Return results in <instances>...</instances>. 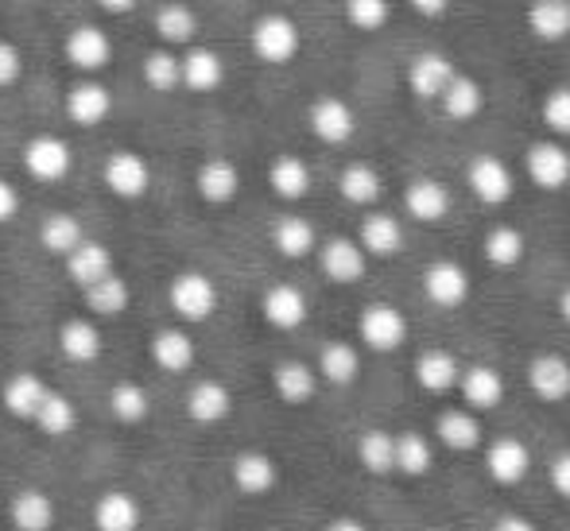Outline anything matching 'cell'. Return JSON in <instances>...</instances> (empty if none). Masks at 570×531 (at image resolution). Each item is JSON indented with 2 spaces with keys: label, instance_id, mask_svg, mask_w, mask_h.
<instances>
[{
  "label": "cell",
  "instance_id": "obj_1",
  "mask_svg": "<svg viewBox=\"0 0 570 531\" xmlns=\"http://www.w3.org/2000/svg\"><path fill=\"white\" fill-rule=\"evenodd\" d=\"M167 303H171L175 318L198 326V322L214 318L222 295H218V284H214L206 272L190 268V272H179V276L171 279V287H167Z\"/></svg>",
  "mask_w": 570,
  "mask_h": 531
},
{
  "label": "cell",
  "instance_id": "obj_2",
  "mask_svg": "<svg viewBox=\"0 0 570 531\" xmlns=\"http://www.w3.org/2000/svg\"><path fill=\"white\" fill-rule=\"evenodd\" d=\"M248 43H253L256 59L261 62H272V67H284V62H292L295 55H299V23L292 20V16L284 12H268L261 16V20L253 23V36H248Z\"/></svg>",
  "mask_w": 570,
  "mask_h": 531
},
{
  "label": "cell",
  "instance_id": "obj_3",
  "mask_svg": "<svg viewBox=\"0 0 570 531\" xmlns=\"http://www.w3.org/2000/svg\"><path fill=\"white\" fill-rule=\"evenodd\" d=\"M357 337L365 350L373 353H392L407 342V318L400 315L392 303H368L357 318Z\"/></svg>",
  "mask_w": 570,
  "mask_h": 531
},
{
  "label": "cell",
  "instance_id": "obj_4",
  "mask_svg": "<svg viewBox=\"0 0 570 531\" xmlns=\"http://www.w3.org/2000/svg\"><path fill=\"white\" fill-rule=\"evenodd\" d=\"M70 164H75V151L62 136H36V140L23 144V167L36 183L67 179Z\"/></svg>",
  "mask_w": 570,
  "mask_h": 531
},
{
  "label": "cell",
  "instance_id": "obj_5",
  "mask_svg": "<svg viewBox=\"0 0 570 531\" xmlns=\"http://www.w3.org/2000/svg\"><path fill=\"white\" fill-rule=\"evenodd\" d=\"M229 481L245 496H268L279 485V465L264 450H240L229 462Z\"/></svg>",
  "mask_w": 570,
  "mask_h": 531
},
{
  "label": "cell",
  "instance_id": "obj_6",
  "mask_svg": "<svg viewBox=\"0 0 570 531\" xmlns=\"http://www.w3.org/2000/svg\"><path fill=\"white\" fill-rule=\"evenodd\" d=\"M465 183L470 190L478 195V203L485 206H504L517 190V179H512L509 164L497 156H473L470 159V171H465Z\"/></svg>",
  "mask_w": 570,
  "mask_h": 531
},
{
  "label": "cell",
  "instance_id": "obj_7",
  "mask_svg": "<svg viewBox=\"0 0 570 531\" xmlns=\"http://www.w3.org/2000/svg\"><path fill=\"white\" fill-rule=\"evenodd\" d=\"M318 268H323V276L331 279V284L350 287V284H361V279H365L368 256L361 253L357 240L334 237V240H326V245L318 248Z\"/></svg>",
  "mask_w": 570,
  "mask_h": 531
},
{
  "label": "cell",
  "instance_id": "obj_8",
  "mask_svg": "<svg viewBox=\"0 0 570 531\" xmlns=\"http://www.w3.org/2000/svg\"><path fill=\"white\" fill-rule=\"evenodd\" d=\"M528 179L540 190H563L570 187V151L559 140H540L524 156Z\"/></svg>",
  "mask_w": 570,
  "mask_h": 531
},
{
  "label": "cell",
  "instance_id": "obj_9",
  "mask_svg": "<svg viewBox=\"0 0 570 531\" xmlns=\"http://www.w3.org/2000/svg\"><path fill=\"white\" fill-rule=\"evenodd\" d=\"M485 470L497 485H520L532 470V450H528L524 439H512V434L493 439L485 446Z\"/></svg>",
  "mask_w": 570,
  "mask_h": 531
},
{
  "label": "cell",
  "instance_id": "obj_10",
  "mask_svg": "<svg viewBox=\"0 0 570 531\" xmlns=\"http://www.w3.org/2000/svg\"><path fill=\"white\" fill-rule=\"evenodd\" d=\"M62 51H67L70 67L82 70V75L106 70L109 59H114V43H109V36L98 28V23H78V28L67 36V43H62Z\"/></svg>",
  "mask_w": 570,
  "mask_h": 531
},
{
  "label": "cell",
  "instance_id": "obj_11",
  "mask_svg": "<svg viewBox=\"0 0 570 531\" xmlns=\"http://www.w3.org/2000/svg\"><path fill=\"white\" fill-rule=\"evenodd\" d=\"M106 187L114 190L117 198H125V203L144 198V195H148V187H151L148 159L136 156V151H114V156L106 159Z\"/></svg>",
  "mask_w": 570,
  "mask_h": 531
},
{
  "label": "cell",
  "instance_id": "obj_12",
  "mask_svg": "<svg viewBox=\"0 0 570 531\" xmlns=\"http://www.w3.org/2000/svg\"><path fill=\"white\" fill-rule=\"evenodd\" d=\"M454 75H458L454 62L446 59L443 51H423V55H415L412 67H407V90L420 101H439Z\"/></svg>",
  "mask_w": 570,
  "mask_h": 531
},
{
  "label": "cell",
  "instance_id": "obj_13",
  "mask_svg": "<svg viewBox=\"0 0 570 531\" xmlns=\"http://www.w3.org/2000/svg\"><path fill=\"white\" fill-rule=\"evenodd\" d=\"M233 415V392L222 381H195L187 392V420L198 426H218Z\"/></svg>",
  "mask_w": 570,
  "mask_h": 531
},
{
  "label": "cell",
  "instance_id": "obj_14",
  "mask_svg": "<svg viewBox=\"0 0 570 531\" xmlns=\"http://www.w3.org/2000/svg\"><path fill=\"white\" fill-rule=\"evenodd\" d=\"M458 392L465 400V412H493L504 400V376L493 365H470L458 376Z\"/></svg>",
  "mask_w": 570,
  "mask_h": 531
},
{
  "label": "cell",
  "instance_id": "obj_15",
  "mask_svg": "<svg viewBox=\"0 0 570 531\" xmlns=\"http://www.w3.org/2000/svg\"><path fill=\"white\" fill-rule=\"evenodd\" d=\"M423 292H428V299L435 303V307L454 311L470 299V276H465L462 264L435 260L428 272H423Z\"/></svg>",
  "mask_w": 570,
  "mask_h": 531
},
{
  "label": "cell",
  "instance_id": "obj_16",
  "mask_svg": "<svg viewBox=\"0 0 570 531\" xmlns=\"http://www.w3.org/2000/svg\"><path fill=\"white\" fill-rule=\"evenodd\" d=\"M307 117H311V132L323 144H345L357 132V112L342 98H318Z\"/></svg>",
  "mask_w": 570,
  "mask_h": 531
},
{
  "label": "cell",
  "instance_id": "obj_17",
  "mask_svg": "<svg viewBox=\"0 0 570 531\" xmlns=\"http://www.w3.org/2000/svg\"><path fill=\"white\" fill-rule=\"evenodd\" d=\"M8 520L16 531H51L59 524V504L43 489H20L8 504Z\"/></svg>",
  "mask_w": 570,
  "mask_h": 531
},
{
  "label": "cell",
  "instance_id": "obj_18",
  "mask_svg": "<svg viewBox=\"0 0 570 531\" xmlns=\"http://www.w3.org/2000/svg\"><path fill=\"white\" fill-rule=\"evenodd\" d=\"M528 389L543 400V404H563L570 396V361L559 353H540L528 365Z\"/></svg>",
  "mask_w": 570,
  "mask_h": 531
},
{
  "label": "cell",
  "instance_id": "obj_19",
  "mask_svg": "<svg viewBox=\"0 0 570 531\" xmlns=\"http://www.w3.org/2000/svg\"><path fill=\"white\" fill-rule=\"evenodd\" d=\"M261 315L268 326L276 330H299L307 322V295L299 292L295 284H272L261 299Z\"/></svg>",
  "mask_w": 570,
  "mask_h": 531
},
{
  "label": "cell",
  "instance_id": "obj_20",
  "mask_svg": "<svg viewBox=\"0 0 570 531\" xmlns=\"http://www.w3.org/2000/svg\"><path fill=\"white\" fill-rule=\"evenodd\" d=\"M144 509L132 493L109 489L94 501V531H140Z\"/></svg>",
  "mask_w": 570,
  "mask_h": 531
},
{
  "label": "cell",
  "instance_id": "obj_21",
  "mask_svg": "<svg viewBox=\"0 0 570 531\" xmlns=\"http://www.w3.org/2000/svg\"><path fill=\"white\" fill-rule=\"evenodd\" d=\"M148 353H151V361H156V368L179 376V373H187V368L195 365L198 345H195V337H190L187 330L167 326V330H159V334H151Z\"/></svg>",
  "mask_w": 570,
  "mask_h": 531
},
{
  "label": "cell",
  "instance_id": "obj_22",
  "mask_svg": "<svg viewBox=\"0 0 570 531\" xmlns=\"http://www.w3.org/2000/svg\"><path fill=\"white\" fill-rule=\"evenodd\" d=\"M222 78H226V62H222V55L210 51V47H190L179 59V86H187L190 94L218 90Z\"/></svg>",
  "mask_w": 570,
  "mask_h": 531
},
{
  "label": "cell",
  "instance_id": "obj_23",
  "mask_svg": "<svg viewBox=\"0 0 570 531\" xmlns=\"http://www.w3.org/2000/svg\"><path fill=\"white\" fill-rule=\"evenodd\" d=\"M272 389H276V396L284 400V404L303 407L315 400L318 373L307 365V361H279V365L272 368Z\"/></svg>",
  "mask_w": 570,
  "mask_h": 531
},
{
  "label": "cell",
  "instance_id": "obj_24",
  "mask_svg": "<svg viewBox=\"0 0 570 531\" xmlns=\"http://www.w3.org/2000/svg\"><path fill=\"white\" fill-rule=\"evenodd\" d=\"M59 350H62V357H67L70 365H94V361L101 357V350H106L98 322H90V318L62 322V326H59Z\"/></svg>",
  "mask_w": 570,
  "mask_h": 531
},
{
  "label": "cell",
  "instance_id": "obj_25",
  "mask_svg": "<svg viewBox=\"0 0 570 531\" xmlns=\"http://www.w3.org/2000/svg\"><path fill=\"white\" fill-rule=\"evenodd\" d=\"M357 245L365 256H396L400 248H404V225L396 222L392 214H365V222H361V233H357Z\"/></svg>",
  "mask_w": 570,
  "mask_h": 531
},
{
  "label": "cell",
  "instance_id": "obj_26",
  "mask_svg": "<svg viewBox=\"0 0 570 531\" xmlns=\"http://www.w3.org/2000/svg\"><path fill=\"white\" fill-rule=\"evenodd\" d=\"M404 206L415 222L435 225L451 214V190L439 179H415V183H407V190H404Z\"/></svg>",
  "mask_w": 570,
  "mask_h": 531
},
{
  "label": "cell",
  "instance_id": "obj_27",
  "mask_svg": "<svg viewBox=\"0 0 570 531\" xmlns=\"http://www.w3.org/2000/svg\"><path fill=\"white\" fill-rule=\"evenodd\" d=\"M114 109V94L106 90L101 82H78L67 90V117L82 128H94L109 117Z\"/></svg>",
  "mask_w": 570,
  "mask_h": 531
},
{
  "label": "cell",
  "instance_id": "obj_28",
  "mask_svg": "<svg viewBox=\"0 0 570 531\" xmlns=\"http://www.w3.org/2000/svg\"><path fill=\"white\" fill-rule=\"evenodd\" d=\"M47 389H51V384H47L43 376H36V373H12L4 381V389H0V400H4L8 415H16V420H28L31 423V415H36L39 404H43Z\"/></svg>",
  "mask_w": 570,
  "mask_h": 531
},
{
  "label": "cell",
  "instance_id": "obj_29",
  "mask_svg": "<svg viewBox=\"0 0 570 531\" xmlns=\"http://www.w3.org/2000/svg\"><path fill=\"white\" fill-rule=\"evenodd\" d=\"M458 376H462V365H458L454 353L446 350H428L415 357V384H420L423 392H435V396H443V392L458 389Z\"/></svg>",
  "mask_w": 570,
  "mask_h": 531
},
{
  "label": "cell",
  "instance_id": "obj_30",
  "mask_svg": "<svg viewBox=\"0 0 570 531\" xmlns=\"http://www.w3.org/2000/svg\"><path fill=\"white\" fill-rule=\"evenodd\" d=\"M195 187H198V195H203V203L229 206L240 190V171L229 164V159H206V164L198 167Z\"/></svg>",
  "mask_w": 570,
  "mask_h": 531
},
{
  "label": "cell",
  "instance_id": "obj_31",
  "mask_svg": "<svg viewBox=\"0 0 570 531\" xmlns=\"http://www.w3.org/2000/svg\"><path fill=\"white\" fill-rule=\"evenodd\" d=\"M318 381L334 384V389H345V384L357 381L361 373V353L353 342H326L318 350V365H315Z\"/></svg>",
  "mask_w": 570,
  "mask_h": 531
},
{
  "label": "cell",
  "instance_id": "obj_32",
  "mask_svg": "<svg viewBox=\"0 0 570 531\" xmlns=\"http://www.w3.org/2000/svg\"><path fill=\"white\" fill-rule=\"evenodd\" d=\"M67 276L86 292V287H94L98 279L114 276V253H109L106 245H98V240H82V245L67 256Z\"/></svg>",
  "mask_w": 570,
  "mask_h": 531
},
{
  "label": "cell",
  "instance_id": "obj_33",
  "mask_svg": "<svg viewBox=\"0 0 570 531\" xmlns=\"http://www.w3.org/2000/svg\"><path fill=\"white\" fill-rule=\"evenodd\" d=\"M435 434H439V442H443L446 450H454V454L478 450L481 439H485L478 415L465 412V407H446V412L439 415V423H435Z\"/></svg>",
  "mask_w": 570,
  "mask_h": 531
},
{
  "label": "cell",
  "instance_id": "obj_34",
  "mask_svg": "<svg viewBox=\"0 0 570 531\" xmlns=\"http://www.w3.org/2000/svg\"><path fill=\"white\" fill-rule=\"evenodd\" d=\"M272 245H276V253L287 256V260H303V256H311L318 248V233L307 217L287 214L272 225Z\"/></svg>",
  "mask_w": 570,
  "mask_h": 531
},
{
  "label": "cell",
  "instance_id": "obj_35",
  "mask_svg": "<svg viewBox=\"0 0 570 531\" xmlns=\"http://www.w3.org/2000/svg\"><path fill=\"white\" fill-rule=\"evenodd\" d=\"M268 187L284 203H299L311 195V167L299 156H276L268 167Z\"/></svg>",
  "mask_w": 570,
  "mask_h": 531
},
{
  "label": "cell",
  "instance_id": "obj_36",
  "mask_svg": "<svg viewBox=\"0 0 570 531\" xmlns=\"http://www.w3.org/2000/svg\"><path fill=\"white\" fill-rule=\"evenodd\" d=\"M31 423H36V431L47 434V439H67V434H75V426H78L75 400L62 396L59 389H47L43 404H39V412L31 415Z\"/></svg>",
  "mask_w": 570,
  "mask_h": 531
},
{
  "label": "cell",
  "instance_id": "obj_37",
  "mask_svg": "<svg viewBox=\"0 0 570 531\" xmlns=\"http://www.w3.org/2000/svg\"><path fill=\"white\" fill-rule=\"evenodd\" d=\"M357 462H361V470L373 473V478H389V473L396 470V434L381 431V426L365 431L357 439Z\"/></svg>",
  "mask_w": 570,
  "mask_h": 531
},
{
  "label": "cell",
  "instance_id": "obj_38",
  "mask_svg": "<svg viewBox=\"0 0 570 531\" xmlns=\"http://www.w3.org/2000/svg\"><path fill=\"white\" fill-rule=\"evenodd\" d=\"M528 31L543 43H559L570 36V4L567 0H532L528 8Z\"/></svg>",
  "mask_w": 570,
  "mask_h": 531
},
{
  "label": "cell",
  "instance_id": "obj_39",
  "mask_svg": "<svg viewBox=\"0 0 570 531\" xmlns=\"http://www.w3.org/2000/svg\"><path fill=\"white\" fill-rule=\"evenodd\" d=\"M481 106H485V90H481V82L470 75H454L451 86L443 90V98H439V109L451 120H473L481 112Z\"/></svg>",
  "mask_w": 570,
  "mask_h": 531
},
{
  "label": "cell",
  "instance_id": "obj_40",
  "mask_svg": "<svg viewBox=\"0 0 570 531\" xmlns=\"http://www.w3.org/2000/svg\"><path fill=\"white\" fill-rule=\"evenodd\" d=\"M338 190L345 203H353V206H376L384 195V179L373 164H350L338 179Z\"/></svg>",
  "mask_w": 570,
  "mask_h": 531
},
{
  "label": "cell",
  "instance_id": "obj_41",
  "mask_svg": "<svg viewBox=\"0 0 570 531\" xmlns=\"http://www.w3.org/2000/svg\"><path fill=\"white\" fill-rule=\"evenodd\" d=\"M109 412H114L117 423L140 426L151 415L148 389H144V384H136V381H117L114 389H109Z\"/></svg>",
  "mask_w": 570,
  "mask_h": 531
},
{
  "label": "cell",
  "instance_id": "obj_42",
  "mask_svg": "<svg viewBox=\"0 0 570 531\" xmlns=\"http://www.w3.org/2000/svg\"><path fill=\"white\" fill-rule=\"evenodd\" d=\"M82 299H86V311H90V315L117 318V315H125V311H128L132 292H128V284L114 272V276H106V279H98L94 287H86Z\"/></svg>",
  "mask_w": 570,
  "mask_h": 531
},
{
  "label": "cell",
  "instance_id": "obj_43",
  "mask_svg": "<svg viewBox=\"0 0 570 531\" xmlns=\"http://www.w3.org/2000/svg\"><path fill=\"white\" fill-rule=\"evenodd\" d=\"M481 253H485V260L493 264V268H517L528 253V240H524V233L512 229V225H493V229L485 233V240H481Z\"/></svg>",
  "mask_w": 570,
  "mask_h": 531
},
{
  "label": "cell",
  "instance_id": "obj_44",
  "mask_svg": "<svg viewBox=\"0 0 570 531\" xmlns=\"http://www.w3.org/2000/svg\"><path fill=\"white\" fill-rule=\"evenodd\" d=\"M82 240H86V233L75 214H51L43 225H39V245H43L51 256H62V260H67Z\"/></svg>",
  "mask_w": 570,
  "mask_h": 531
},
{
  "label": "cell",
  "instance_id": "obj_45",
  "mask_svg": "<svg viewBox=\"0 0 570 531\" xmlns=\"http://www.w3.org/2000/svg\"><path fill=\"white\" fill-rule=\"evenodd\" d=\"M431 465H435V446H431L428 434H420V431L396 434V473H404V478H423Z\"/></svg>",
  "mask_w": 570,
  "mask_h": 531
},
{
  "label": "cell",
  "instance_id": "obj_46",
  "mask_svg": "<svg viewBox=\"0 0 570 531\" xmlns=\"http://www.w3.org/2000/svg\"><path fill=\"white\" fill-rule=\"evenodd\" d=\"M156 36L167 39V43H190L198 36V16L190 12L187 4H164L156 12Z\"/></svg>",
  "mask_w": 570,
  "mask_h": 531
},
{
  "label": "cell",
  "instance_id": "obj_47",
  "mask_svg": "<svg viewBox=\"0 0 570 531\" xmlns=\"http://www.w3.org/2000/svg\"><path fill=\"white\" fill-rule=\"evenodd\" d=\"M144 82L156 94H171L179 90V59L171 51H151L144 59Z\"/></svg>",
  "mask_w": 570,
  "mask_h": 531
},
{
  "label": "cell",
  "instance_id": "obj_48",
  "mask_svg": "<svg viewBox=\"0 0 570 531\" xmlns=\"http://www.w3.org/2000/svg\"><path fill=\"white\" fill-rule=\"evenodd\" d=\"M392 16L389 0H345V20L357 31H381Z\"/></svg>",
  "mask_w": 570,
  "mask_h": 531
},
{
  "label": "cell",
  "instance_id": "obj_49",
  "mask_svg": "<svg viewBox=\"0 0 570 531\" xmlns=\"http://www.w3.org/2000/svg\"><path fill=\"white\" fill-rule=\"evenodd\" d=\"M540 117L556 136H570V86H556V90L543 94Z\"/></svg>",
  "mask_w": 570,
  "mask_h": 531
},
{
  "label": "cell",
  "instance_id": "obj_50",
  "mask_svg": "<svg viewBox=\"0 0 570 531\" xmlns=\"http://www.w3.org/2000/svg\"><path fill=\"white\" fill-rule=\"evenodd\" d=\"M23 75V55L16 43H8V39H0V90L4 86H16Z\"/></svg>",
  "mask_w": 570,
  "mask_h": 531
},
{
  "label": "cell",
  "instance_id": "obj_51",
  "mask_svg": "<svg viewBox=\"0 0 570 531\" xmlns=\"http://www.w3.org/2000/svg\"><path fill=\"white\" fill-rule=\"evenodd\" d=\"M551 485L563 501H570V450L556 454V462H551Z\"/></svg>",
  "mask_w": 570,
  "mask_h": 531
},
{
  "label": "cell",
  "instance_id": "obj_52",
  "mask_svg": "<svg viewBox=\"0 0 570 531\" xmlns=\"http://www.w3.org/2000/svg\"><path fill=\"white\" fill-rule=\"evenodd\" d=\"M20 214V195L8 179H0V225H8L12 217Z\"/></svg>",
  "mask_w": 570,
  "mask_h": 531
},
{
  "label": "cell",
  "instance_id": "obj_53",
  "mask_svg": "<svg viewBox=\"0 0 570 531\" xmlns=\"http://www.w3.org/2000/svg\"><path fill=\"white\" fill-rule=\"evenodd\" d=\"M407 4H412L423 20H443L446 8H451V0H407Z\"/></svg>",
  "mask_w": 570,
  "mask_h": 531
},
{
  "label": "cell",
  "instance_id": "obj_54",
  "mask_svg": "<svg viewBox=\"0 0 570 531\" xmlns=\"http://www.w3.org/2000/svg\"><path fill=\"white\" fill-rule=\"evenodd\" d=\"M493 531H540L528 517H501Z\"/></svg>",
  "mask_w": 570,
  "mask_h": 531
},
{
  "label": "cell",
  "instance_id": "obj_55",
  "mask_svg": "<svg viewBox=\"0 0 570 531\" xmlns=\"http://www.w3.org/2000/svg\"><path fill=\"white\" fill-rule=\"evenodd\" d=\"M326 531H368V528L361 524V520H353V517H338V520H331V524H326Z\"/></svg>",
  "mask_w": 570,
  "mask_h": 531
},
{
  "label": "cell",
  "instance_id": "obj_56",
  "mask_svg": "<svg viewBox=\"0 0 570 531\" xmlns=\"http://www.w3.org/2000/svg\"><path fill=\"white\" fill-rule=\"evenodd\" d=\"M98 4L101 8H106V12H132V8H136V0H98Z\"/></svg>",
  "mask_w": 570,
  "mask_h": 531
},
{
  "label": "cell",
  "instance_id": "obj_57",
  "mask_svg": "<svg viewBox=\"0 0 570 531\" xmlns=\"http://www.w3.org/2000/svg\"><path fill=\"white\" fill-rule=\"evenodd\" d=\"M559 315H563V322L570 326V287H567L563 295H559Z\"/></svg>",
  "mask_w": 570,
  "mask_h": 531
},
{
  "label": "cell",
  "instance_id": "obj_58",
  "mask_svg": "<svg viewBox=\"0 0 570 531\" xmlns=\"http://www.w3.org/2000/svg\"><path fill=\"white\" fill-rule=\"evenodd\" d=\"M428 531H446V528H428Z\"/></svg>",
  "mask_w": 570,
  "mask_h": 531
},
{
  "label": "cell",
  "instance_id": "obj_59",
  "mask_svg": "<svg viewBox=\"0 0 570 531\" xmlns=\"http://www.w3.org/2000/svg\"><path fill=\"white\" fill-rule=\"evenodd\" d=\"M268 531H276V528H268Z\"/></svg>",
  "mask_w": 570,
  "mask_h": 531
},
{
  "label": "cell",
  "instance_id": "obj_60",
  "mask_svg": "<svg viewBox=\"0 0 570 531\" xmlns=\"http://www.w3.org/2000/svg\"><path fill=\"white\" fill-rule=\"evenodd\" d=\"M567 4H570V0H567Z\"/></svg>",
  "mask_w": 570,
  "mask_h": 531
}]
</instances>
